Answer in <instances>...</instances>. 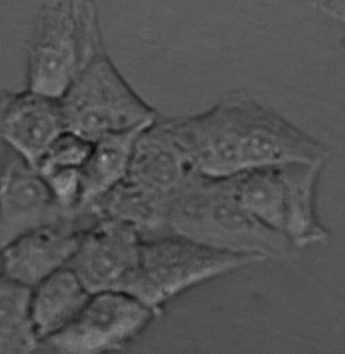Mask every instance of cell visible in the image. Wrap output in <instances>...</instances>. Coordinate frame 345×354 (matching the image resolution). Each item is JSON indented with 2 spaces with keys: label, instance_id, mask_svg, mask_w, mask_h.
Listing matches in <instances>:
<instances>
[{
  "label": "cell",
  "instance_id": "9a60e30c",
  "mask_svg": "<svg viewBox=\"0 0 345 354\" xmlns=\"http://www.w3.org/2000/svg\"><path fill=\"white\" fill-rule=\"evenodd\" d=\"M32 288L0 276V354L30 353L39 338L30 318Z\"/></svg>",
  "mask_w": 345,
  "mask_h": 354
},
{
  "label": "cell",
  "instance_id": "d6986e66",
  "mask_svg": "<svg viewBox=\"0 0 345 354\" xmlns=\"http://www.w3.org/2000/svg\"><path fill=\"white\" fill-rule=\"evenodd\" d=\"M0 269H1V250H0Z\"/></svg>",
  "mask_w": 345,
  "mask_h": 354
},
{
  "label": "cell",
  "instance_id": "7a4b0ae2",
  "mask_svg": "<svg viewBox=\"0 0 345 354\" xmlns=\"http://www.w3.org/2000/svg\"><path fill=\"white\" fill-rule=\"evenodd\" d=\"M106 52L93 0H46L30 55V88L60 99L88 64Z\"/></svg>",
  "mask_w": 345,
  "mask_h": 354
},
{
  "label": "cell",
  "instance_id": "e0dca14e",
  "mask_svg": "<svg viewBox=\"0 0 345 354\" xmlns=\"http://www.w3.org/2000/svg\"><path fill=\"white\" fill-rule=\"evenodd\" d=\"M322 10L329 17L345 25V0H329Z\"/></svg>",
  "mask_w": 345,
  "mask_h": 354
},
{
  "label": "cell",
  "instance_id": "7c38bea8",
  "mask_svg": "<svg viewBox=\"0 0 345 354\" xmlns=\"http://www.w3.org/2000/svg\"><path fill=\"white\" fill-rule=\"evenodd\" d=\"M234 181L241 203L254 218L274 232H287L292 205L285 166L241 171Z\"/></svg>",
  "mask_w": 345,
  "mask_h": 354
},
{
  "label": "cell",
  "instance_id": "5b68a950",
  "mask_svg": "<svg viewBox=\"0 0 345 354\" xmlns=\"http://www.w3.org/2000/svg\"><path fill=\"white\" fill-rule=\"evenodd\" d=\"M221 100L241 171L290 164H320L322 151L317 145L245 92L234 90L224 94Z\"/></svg>",
  "mask_w": 345,
  "mask_h": 354
},
{
  "label": "cell",
  "instance_id": "ba28073f",
  "mask_svg": "<svg viewBox=\"0 0 345 354\" xmlns=\"http://www.w3.org/2000/svg\"><path fill=\"white\" fill-rule=\"evenodd\" d=\"M72 220L59 207L47 182L25 160H15L0 177V250L37 228Z\"/></svg>",
  "mask_w": 345,
  "mask_h": 354
},
{
  "label": "cell",
  "instance_id": "30bf717a",
  "mask_svg": "<svg viewBox=\"0 0 345 354\" xmlns=\"http://www.w3.org/2000/svg\"><path fill=\"white\" fill-rule=\"evenodd\" d=\"M82 232L76 222L66 220L23 235L1 250L2 274L34 289L67 267Z\"/></svg>",
  "mask_w": 345,
  "mask_h": 354
},
{
  "label": "cell",
  "instance_id": "4fadbf2b",
  "mask_svg": "<svg viewBox=\"0 0 345 354\" xmlns=\"http://www.w3.org/2000/svg\"><path fill=\"white\" fill-rule=\"evenodd\" d=\"M89 297L67 267L41 281L32 289L30 299V318L39 340H45L69 324Z\"/></svg>",
  "mask_w": 345,
  "mask_h": 354
},
{
  "label": "cell",
  "instance_id": "5bb4252c",
  "mask_svg": "<svg viewBox=\"0 0 345 354\" xmlns=\"http://www.w3.org/2000/svg\"><path fill=\"white\" fill-rule=\"evenodd\" d=\"M144 129L105 136L94 142L80 170L81 197L74 214L124 181L136 140Z\"/></svg>",
  "mask_w": 345,
  "mask_h": 354
},
{
  "label": "cell",
  "instance_id": "277c9868",
  "mask_svg": "<svg viewBox=\"0 0 345 354\" xmlns=\"http://www.w3.org/2000/svg\"><path fill=\"white\" fill-rule=\"evenodd\" d=\"M261 261L175 235L142 239L138 267L124 292L162 312L165 303L188 290Z\"/></svg>",
  "mask_w": 345,
  "mask_h": 354
},
{
  "label": "cell",
  "instance_id": "3957f363",
  "mask_svg": "<svg viewBox=\"0 0 345 354\" xmlns=\"http://www.w3.org/2000/svg\"><path fill=\"white\" fill-rule=\"evenodd\" d=\"M60 104L65 131L93 144L105 136L144 129L159 118L106 52L88 64Z\"/></svg>",
  "mask_w": 345,
  "mask_h": 354
},
{
  "label": "cell",
  "instance_id": "2e32d148",
  "mask_svg": "<svg viewBox=\"0 0 345 354\" xmlns=\"http://www.w3.org/2000/svg\"><path fill=\"white\" fill-rule=\"evenodd\" d=\"M93 142L65 131L50 145L36 170L44 176L59 169H81L91 153Z\"/></svg>",
  "mask_w": 345,
  "mask_h": 354
},
{
  "label": "cell",
  "instance_id": "8992f818",
  "mask_svg": "<svg viewBox=\"0 0 345 354\" xmlns=\"http://www.w3.org/2000/svg\"><path fill=\"white\" fill-rule=\"evenodd\" d=\"M162 312L124 291L90 295L76 317L44 342L57 353L103 354L127 348Z\"/></svg>",
  "mask_w": 345,
  "mask_h": 354
},
{
  "label": "cell",
  "instance_id": "52a82bcc",
  "mask_svg": "<svg viewBox=\"0 0 345 354\" xmlns=\"http://www.w3.org/2000/svg\"><path fill=\"white\" fill-rule=\"evenodd\" d=\"M142 235L129 224L101 218L81 233L67 268L90 295L125 291L135 274Z\"/></svg>",
  "mask_w": 345,
  "mask_h": 354
},
{
  "label": "cell",
  "instance_id": "ac0fdd59",
  "mask_svg": "<svg viewBox=\"0 0 345 354\" xmlns=\"http://www.w3.org/2000/svg\"><path fill=\"white\" fill-rule=\"evenodd\" d=\"M308 6L314 8H323V6L329 1V0H304Z\"/></svg>",
  "mask_w": 345,
  "mask_h": 354
},
{
  "label": "cell",
  "instance_id": "8fae6325",
  "mask_svg": "<svg viewBox=\"0 0 345 354\" xmlns=\"http://www.w3.org/2000/svg\"><path fill=\"white\" fill-rule=\"evenodd\" d=\"M63 131L60 99L32 92L0 101V135L35 170Z\"/></svg>",
  "mask_w": 345,
  "mask_h": 354
},
{
  "label": "cell",
  "instance_id": "6da1fadb",
  "mask_svg": "<svg viewBox=\"0 0 345 354\" xmlns=\"http://www.w3.org/2000/svg\"><path fill=\"white\" fill-rule=\"evenodd\" d=\"M164 232L201 245L267 259L283 246V233L254 218L241 203L234 176L198 175L171 200Z\"/></svg>",
  "mask_w": 345,
  "mask_h": 354
},
{
  "label": "cell",
  "instance_id": "9c48e42d",
  "mask_svg": "<svg viewBox=\"0 0 345 354\" xmlns=\"http://www.w3.org/2000/svg\"><path fill=\"white\" fill-rule=\"evenodd\" d=\"M196 175L183 149L159 118L138 136L125 179L170 202Z\"/></svg>",
  "mask_w": 345,
  "mask_h": 354
}]
</instances>
